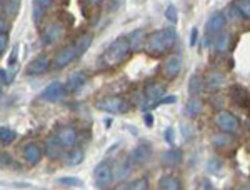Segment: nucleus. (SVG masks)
I'll return each mask as SVG.
<instances>
[{
  "mask_svg": "<svg viewBox=\"0 0 250 190\" xmlns=\"http://www.w3.org/2000/svg\"><path fill=\"white\" fill-rule=\"evenodd\" d=\"M175 40L177 32L173 27L152 32L147 37V40H145V50H147V54L154 55V57H160V55L167 54L170 50L173 43H175Z\"/></svg>",
  "mask_w": 250,
  "mask_h": 190,
  "instance_id": "1",
  "label": "nucleus"
},
{
  "mask_svg": "<svg viewBox=\"0 0 250 190\" xmlns=\"http://www.w3.org/2000/svg\"><path fill=\"white\" fill-rule=\"evenodd\" d=\"M130 50L132 47L130 42H128V37L127 35H120L107 47L105 54H104V60H105L108 67H115L128 57V52Z\"/></svg>",
  "mask_w": 250,
  "mask_h": 190,
  "instance_id": "2",
  "label": "nucleus"
},
{
  "mask_svg": "<svg viewBox=\"0 0 250 190\" xmlns=\"http://www.w3.org/2000/svg\"><path fill=\"white\" fill-rule=\"evenodd\" d=\"M215 124L222 132L225 133H233L240 128V120L239 117H235L232 112L229 110H220L215 115Z\"/></svg>",
  "mask_w": 250,
  "mask_h": 190,
  "instance_id": "3",
  "label": "nucleus"
},
{
  "mask_svg": "<svg viewBox=\"0 0 250 190\" xmlns=\"http://www.w3.org/2000/svg\"><path fill=\"white\" fill-rule=\"evenodd\" d=\"M97 107L104 112H110V114H125L128 110V104L125 102V99L119 95H110V97H105L102 99Z\"/></svg>",
  "mask_w": 250,
  "mask_h": 190,
  "instance_id": "4",
  "label": "nucleus"
},
{
  "mask_svg": "<svg viewBox=\"0 0 250 190\" xmlns=\"http://www.w3.org/2000/svg\"><path fill=\"white\" fill-rule=\"evenodd\" d=\"M114 180V170H112V165L107 160L100 162L99 165L94 169V182L99 189H105L110 182Z\"/></svg>",
  "mask_w": 250,
  "mask_h": 190,
  "instance_id": "5",
  "label": "nucleus"
},
{
  "mask_svg": "<svg viewBox=\"0 0 250 190\" xmlns=\"http://www.w3.org/2000/svg\"><path fill=\"white\" fill-rule=\"evenodd\" d=\"M65 94H67V90L62 82H52L40 92V99L45 100L48 104H57L65 97Z\"/></svg>",
  "mask_w": 250,
  "mask_h": 190,
  "instance_id": "6",
  "label": "nucleus"
},
{
  "mask_svg": "<svg viewBox=\"0 0 250 190\" xmlns=\"http://www.w3.org/2000/svg\"><path fill=\"white\" fill-rule=\"evenodd\" d=\"M75 59H77V55H75L74 45L65 47V48H62V50L57 52V55H55L54 60H52V67H54L55 70H60V68H65V67L70 65Z\"/></svg>",
  "mask_w": 250,
  "mask_h": 190,
  "instance_id": "7",
  "label": "nucleus"
},
{
  "mask_svg": "<svg viewBox=\"0 0 250 190\" xmlns=\"http://www.w3.org/2000/svg\"><path fill=\"white\" fill-rule=\"evenodd\" d=\"M52 67V60L48 55H39L37 59H34L32 62L27 65V75H42L45 74L48 68Z\"/></svg>",
  "mask_w": 250,
  "mask_h": 190,
  "instance_id": "8",
  "label": "nucleus"
},
{
  "mask_svg": "<svg viewBox=\"0 0 250 190\" xmlns=\"http://www.w3.org/2000/svg\"><path fill=\"white\" fill-rule=\"evenodd\" d=\"M22 153H23V159L29 162L30 165H37L39 162L42 160L43 148L40 147V144L37 142H30L22 147Z\"/></svg>",
  "mask_w": 250,
  "mask_h": 190,
  "instance_id": "9",
  "label": "nucleus"
},
{
  "mask_svg": "<svg viewBox=\"0 0 250 190\" xmlns=\"http://www.w3.org/2000/svg\"><path fill=\"white\" fill-rule=\"evenodd\" d=\"M150 159H152V148L148 144L137 145L130 153V160L137 165H145Z\"/></svg>",
  "mask_w": 250,
  "mask_h": 190,
  "instance_id": "10",
  "label": "nucleus"
},
{
  "mask_svg": "<svg viewBox=\"0 0 250 190\" xmlns=\"http://www.w3.org/2000/svg\"><path fill=\"white\" fill-rule=\"evenodd\" d=\"M62 35H63V27L60 25V23H52V25H48L45 32L42 34L43 45H52V43L59 42V40L62 39Z\"/></svg>",
  "mask_w": 250,
  "mask_h": 190,
  "instance_id": "11",
  "label": "nucleus"
},
{
  "mask_svg": "<svg viewBox=\"0 0 250 190\" xmlns=\"http://www.w3.org/2000/svg\"><path fill=\"white\" fill-rule=\"evenodd\" d=\"M77 137H79L77 130H75L74 127H70V125L62 127L57 133L59 142L62 144L63 147H75V144H77Z\"/></svg>",
  "mask_w": 250,
  "mask_h": 190,
  "instance_id": "12",
  "label": "nucleus"
},
{
  "mask_svg": "<svg viewBox=\"0 0 250 190\" xmlns=\"http://www.w3.org/2000/svg\"><path fill=\"white\" fill-rule=\"evenodd\" d=\"M182 70V59L180 55H170L164 63V74L168 77V79H175L177 75Z\"/></svg>",
  "mask_w": 250,
  "mask_h": 190,
  "instance_id": "13",
  "label": "nucleus"
},
{
  "mask_svg": "<svg viewBox=\"0 0 250 190\" xmlns=\"http://www.w3.org/2000/svg\"><path fill=\"white\" fill-rule=\"evenodd\" d=\"M45 152H47V157L50 160H57L62 157V152H63V145L59 142L57 135H52L47 139L45 142Z\"/></svg>",
  "mask_w": 250,
  "mask_h": 190,
  "instance_id": "14",
  "label": "nucleus"
},
{
  "mask_svg": "<svg viewBox=\"0 0 250 190\" xmlns=\"http://www.w3.org/2000/svg\"><path fill=\"white\" fill-rule=\"evenodd\" d=\"M230 94H232L233 100H235L237 105L244 107L245 110H250V94H249L247 88H244L240 85H233L230 88Z\"/></svg>",
  "mask_w": 250,
  "mask_h": 190,
  "instance_id": "15",
  "label": "nucleus"
},
{
  "mask_svg": "<svg viewBox=\"0 0 250 190\" xmlns=\"http://www.w3.org/2000/svg\"><path fill=\"white\" fill-rule=\"evenodd\" d=\"M162 164L165 167H177L182 164V150L177 147H172L162 153Z\"/></svg>",
  "mask_w": 250,
  "mask_h": 190,
  "instance_id": "16",
  "label": "nucleus"
},
{
  "mask_svg": "<svg viewBox=\"0 0 250 190\" xmlns=\"http://www.w3.org/2000/svg\"><path fill=\"white\" fill-rule=\"evenodd\" d=\"M54 0H32V17L34 22H40L45 12L50 9Z\"/></svg>",
  "mask_w": 250,
  "mask_h": 190,
  "instance_id": "17",
  "label": "nucleus"
},
{
  "mask_svg": "<svg viewBox=\"0 0 250 190\" xmlns=\"http://www.w3.org/2000/svg\"><path fill=\"white\" fill-rule=\"evenodd\" d=\"M224 82H225V75L222 74V72L212 70L210 74L207 75V79L204 80V85L208 92H215L224 85Z\"/></svg>",
  "mask_w": 250,
  "mask_h": 190,
  "instance_id": "18",
  "label": "nucleus"
},
{
  "mask_svg": "<svg viewBox=\"0 0 250 190\" xmlns=\"http://www.w3.org/2000/svg\"><path fill=\"white\" fill-rule=\"evenodd\" d=\"M185 115L190 117V119H197L204 112V102L199 97H190L185 104Z\"/></svg>",
  "mask_w": 250,
  "mask_h": 190,
  "instance_id": "19",
  "label": "nucleus"
},
{
  "mask_svg": "<svg viewBox=\"0 0 250 190\" xmlns=\"http://www.w3.org/2000/svg\"><path fill=\"white\" fill-rule=\"evenodd\" d=\"M225 23H227V17L220 12L213 14L207 22V30L208 34H220L222 30L225 29Z\"/></svg>",
  "mask_w": 250,
  "mask_h": 190,
  "instance_id": "20",
  "label": "nucleus"
},
{
  "mask_svg": "<svg viewBox=\"0 0 250 190\" xmlns=\"http://www.w3.org/2000/svg\"><path fill=\"white\" fill-rule=\"evenodd\" d=\"M87 82V75L83 72H75L68 77V80L65 82V90L67 92H79L80 88L85 85Z\"/></svg>",
  "mask_w": 250,
  "mask_h": 190,
  "instance_id": "21",
  "label": "nucleus"
},
{
  "mask_svg": "<svg viewBox=\"0 0 250 190\" xmlns=\"http://www.w3.org/2000/svg\"><path fill=\"white\" fill-rule=\"evenodd\" d=\"M159 187H160V190H182V184H180V180L177 179L175 175L167 173V175L160 177Z\"/></svg>",
  "mask_w": 250,
  "mask_h": 190,
  "instance_id": "22",
  "label": "nucleus"
},
{
  "mask_svg": "<svg viewBox=\"0 0 250 190\" xmlns=\"http://www.w3.org/2000/svg\"><path fill=\"white\" fill-rule=\"evenodd\" d=\"M90 45H92V35L90 34H83L82 37H79L77 40H75L74 48H75V55H77V59L82 57L88 48H90Z\"/></svg>",
  "mask_w": 250,
  "mask_h": 190,
  "instance_id": "23",
  "label": "nucleus"
},
{
  "mask_svg": "<svg viewBox=\"0 0 250 190\" xmlns=\"http://www.w3.org/2000/svg\"><path fill=\"white\" fill-rule=\"evenodd\" d=\"M85 159V152L82 150L80 147H74L70 152L65 155V162L67 165H70V167H75V165H80Z\"/></svg>",
  "mask_w": 250,
  "mask_h": 190,
  "instance_id": "24",
  "label": "nucleus"
},
{
  "mask_svg": "<svg viewBox=\"0 0 250 190\" xmlns=\"http://www.w3.org/2000/svg\"><path fill=\"white\" fill-rule=\"evenodd\" d=\"M202 88H204V79L199 74H193L188 79V94H190V97H197L202 92Z\"/></svg>",
  "mask_w": 250,
  "mask_h": 190,
  "instance_id": "25",
  "label": "nucleus"
},
{
  "mask_svg": "<svg viewBox=\"0 0 250 190\" xmlns=\"http://www.w3.org/2000/svg\"><path fill=\"white\" fill-rule=\"evenodd\" d=\"M128 37V42H130V47H132V50H140V48L144 47V43H145V35H144V30H140V29H137L132 32L130 35H127Z\"/></svg>",
  "mask_w": 250,
  "mask_h": 190,
  "instance_id": "26",
  "label": "nucleus"
},
{
  "mask_svg": "<svg viewBox=\"0 0 250 190\" xmlns=\"http://www.w3.org/2000/svg\"><path fill=\"white\" fill-rule=\"evenodd\" d=\"M17 139V132L9 127H0V145H10Z\"/></svg>",
  "mask_w": 250,
  "mask_h": 190,
  "instance_id": "27",
  "label": "nucleus"
},
{
  "mask_svg": "<svg viewBox=\"0 0 250 190\" xmlns=\"http://www.w3.org/2000/svg\"><path fill=\"white\" fill-rule=\"evenodd\" d=\"M132 170V167H130V157H128V160H125V162H120V167L117 169V172H115V177L119 180H122L125 179V177L130 173Z\"/></svg>",
  "mask_w": 250,
  "mask_h": 190,
  "instance_id": "28",
  "label": "nucleus"
},
{
  "mask_svg": "<svg viewBox=\"0 0 250 190\" xmlns=\"http://www.w3.org/2000/svg\"><path fill=\"white\" fill-rule=\"evenodd\" d=\"M213 144L217 145V147H227V145L232 144V139L230 135H227V133H217L215 137H213Z\"/></svg>",
  "mask_w": 250,
  "mask_h": 190,
  "instance_id": "29",
  "label": "nucleus"
},
{
  "mask_svg": "<svg viewBox=\"0 0 250 190\" xmlns=\"http://www.w3.org/2000/svg\"><path fill=\"white\" fill-rule=\"evenodd\" d=\"M60 185H63V187H80L82 185V182H80L77 177H62V179L57 180Z\"/></svg>",
  "mask_w": 250,
  "mask_h": 190,
  "instance_id": "30",
  "label": "nucleus"
},
{
  "mask_svg": "<svg viewBox=\"0 0 250 190\" xmlns=\"http://www.w3.org/2000/svg\"><path fill=\"white\" fill-rule=\"evenodd\" d=\"M128 190H150V185H148L147 179H135L128 185Z\"/></svg>",
  "mask_w": 250,
  "mask_h": 190,
  "instance_id": "31",
  "label": "nucleus"
},
{
  "mask_svg": "<svg viewBox=\"0 0 250 190\" xmlns=\"http://www.w3.org/2000/svg\"><path fill=\"white\" fill-rule=\"evenodd\" d=\"M177 15H179V14H177L175 5H172V3H170V5L167 7V10H165V19H167L172 25H175V23L179 22V17H177Z\"/></svg>",
  "mask_w": 250,
  "mask_h": 190,
  "instance_id": "32",
  "label": "nucleus"
},
{
  "mask_svg": "<svg viewBox=\"0 0 250 190\" xmlns=\"http://www.w3.org/2000/svg\"><path fill=\"white\" fill-rule=\"evenodd\" d=\"M229 40H230V37H229L227 34L220 35V37L217 39V42H215V48H217V50H219V52L227 50V47H229Z\"/></svg>",
  "mask_w": 250,
  "mask_h": 190,
  "instance_id": "33",
  "label": "nucleus"
},
{
  "mask_svg": "<svg viewBox=\"0 0 250 190\" xmlns=\"http://www.w3.org/2000/svg\"><path fill=\"white\" fill-rule=\"evenodd\" d=\"M237 9L244 17L250 19V0H242V2L237 3Z\"/></svg>",
  "mask_w": 250,
  "mask_h": 190,
  "instance_id": "34",
  "label": "nucleus"
},
{
  "mask_svg": "<svg viewBox=\"0 0 250 190\" xmlns=\"http://www.w3.org/2000/svg\"><path fill=\"white\" fill-rule=\"evenodd\" d=\"M19 5H20L19 0H10V2L5 5V12L9 15H15V14H17V10H19Z\"/></svg>",
  "mask_w": 250,
  "mask_h": 190,
  "instance_id": "35",
  "label": "nucleus"
},
{
  "mask_svg": "<svg viewBox=\"0 0 250 190\" xmlns=\"http://www.w3.org/2000/svg\"><path fill=\"white\" fill-rule=\"evenodd\" d=\"M222 169V162L219 159H212V160H208V170L210 172H219Z\"/></svg>",
  "mask_w": 250,
  "mask_h": 190,
  "instance_id": "36",
  "label": "nucleus"
},
{
  "mask_svg": "<svg viewBox=\"0 0 250 190\" xmlns=\"http://www.w3.org/2000/svg\"><path fill=\"white\" fill-rule=\"evenodd\" d=\"M7 45H9V35H7V32H3V34H0V54L5 52Z\"/></svg>",
  "mask_w": 250,
  "mask_h": 190,
  "instance_id": "37",
  "label": "nucleus"
},
{
  "mask_svg": "<svg viewBox=\"0 0 250 190\" xmlns=\"http://www.w3.org/2000/svg\"><path fill=\"white\" fill-rule=\"evenodd\" d=\"M17 52H19V45H14V48H12V54L9 57V67L15 65V62H17Z\"/></svg>",
  "mask_w": 250,
  "mask_h": 190,
  "instance_id": "38",
  "label": "nucleus"
},
{
  "mask_svg": "<svg viewBox=\"0 0 250 190\" xmlns=\"http://www.w3.org/2000/svg\"><path fill=\"white\" fill-rule=\"evenodd\" d=\"M197 39H199V30H197V27H193L190 30V47L197 45Z\"/></svg>",
  "mask_w": 250,
  "mask_h": 190,
  "instance_id": "39",
  "label": "nucleus"
},
{
  "mask_svg": "<svg viewBox=\"0 0 250 190\" xmlns=\"http://www.w3.org/2000/svg\"><path fill=\"white\" fill-rule=\"evenodd\" d=\"M177 102V99L173 95H165V97H162L160 99V102L157 104V105H162V104H175Z\"/></svg>",
  "mask_w": 250,
  "mask_h": 190,
  "instance_id": "40",
  "label": "nucleus"
},
{
  "mask_svg": "<svg viewBox=\"0 0 250 190\" xmlns=\"http://www.w3.org/2000/svg\"><path fill=\"white\" fill-rule=\"evenodd\" d=\"M165 140H167L168 144H173V130L172 128H167V130H165Z\"/></svg>",
  "mask_w": 250,
  "mask_h": 190,
  "instance_id": "41",
  "label": "nucleus"
},
{
  "mask_svg": "<svg viewBox=\"0 0 250 190\" xmlns=\"http://www.w3.org/2000/svg\"><path fill=\"white\" fill-rule=\"evenodd\" d=\"M202 190H215V189H213V185L210 184V180H204L202 182Z\"/></svg>",
  "mask_w": 250,
  "mask_h": 190,
  "instance_id": "42",
  "label": "nucleus"
},
{
  "mask_svg": "<svg viewBox=\"0 0 250 190\" xmlns=\"http://www.w3.org/2000/svg\"><path fill=\"white\" fill-rule=\"evenodd\" d=\"M7 84V72L5 70H0V85Z\"/></svg>",
  "mask_w": 250,
  "mask_h": 190,
  "instance_id": "43",
  "label": "nucleus"
},
{
  "mask_svg": "<svg viewBox=\"0 0 250 190\" xmlns=\"http://www.w3.org/2000/svg\"><path fill=\"white\" fill-rule=\"evenodd\" d=\"M145 124H147L148 127H152V124H154V117L150 114H145Z\"/></svg>",
  "mask_w": 250,
  "mask_h": 190,
  "instance_id": "44",
  "label": "nucleus"
},
{
  "mask_svg": "<svg viewBox=\"0 0 250 190\" xmlns=\"http://www.w3.org/2000/svg\"><path fill=\"white\" fill-rule=\"evenodd\" d=\"M7 27H9V25H7V22H5V20H3V19H0V34H3V32L7 30Z\"/></svg>",
  "mask_w": 250,
  "mask_h": 190,
  "instance_id": "45",
  "label": "nucleus"
},
{
  "mask_svg": "<svg viewBox=\"0 0 250 190\" xmlns=\"http://www.w3.org/2000/svg\"><path fill=\"white\" fill-rule=\"evenodd\" d=\"M88 3H94V5H99V3H102L104 0H87Z\"/></svg>",
  "mask_w": 250,
  "mask_h": 190,
  "instance_id": "46",
  "label": "nucleus"
},
{
  "mask_svg": "<svg viewBox=\"0 0 250 190\" xmlns=\"http://www.w3.org/2000/svg\"><path fill=\"white\" fill-rule=\"evenodd\" d=\"M115 3H124V0H114Z\"/></svg>",
  "mask_w": 250,
  "mask_h": 190,
  "instance_id": "47",
  "label": "nucleus"
},
{
  "mask_svg": "<svg viewBox=\"0 0 250 190\" xmlns=\"http://www.w3.org/2000/svg\"><path fill=\"white\" fill-rule=\"evenodd\" d=\"M3 9V3H2V0H0V10H2Z\"/></svg>",
  "mask_w": 250,
  "mask_h": 190,
  "instance_id": "48",
  "label": "nucleus"
},
{
  "mask_svg": "<svg viewBox=\"0 0 250 190\" xmlns=\"http://www.w3.org/2000/svg\"><path fill=\"white\" fill-rule=\"evenodd\" d=\"M242 190H249V189H242Z\"/></svg>",
  "mask_w": 250,
  "mask_h": 190,
  "instance_id": "49",
  "label": "nucleus"
}]
</instances>
